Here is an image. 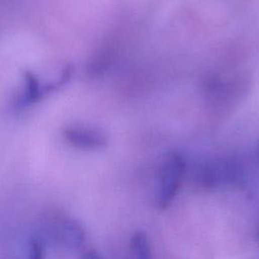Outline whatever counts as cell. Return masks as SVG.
Returning <instances> with one entry per match:
<instances>
[{
  "mask_svg": "<svg viewBox=\"0 0 259 259\" xmlns=\"http://www.w3.org/2000/svg\"><path fill=\"white\" fill-rule=\"evenodd\" d=\"M185 172L184 159L177 153L168 155L162 163L157 191V205L161 209L167 208L180 187Z\"/></svg>",
  "mask_w": 259,
  "mask_h": 259,
  "instance_id": "obj_1",
  "label": "cell"
},
{
  "mask_svg": "<svg viewBox=\"0 0 259 259\" xmlns=\"http://www.w3.org/2000/svg\"><path fill=\"white\" fill-rule=\"evenodd\" d=\"M242 179V171L237 164L221 160L206 164L200 173L201 183L205 187H218L222 184H236Z\"/></svg>",
  "mask_w": 259,
  "mask_h": 259,
  "instance_id": "obj_2",
  "label": "cell"
},
{
  "mask_svg": "<svg viewBox=\"0 0 259 259\" xmlns=\"http://www.w3.org/2000/svg\"><path fill=\"white\" fill-rule=\"evenodd\" d=\"M52 238L69 249L80 248L86 239L83 226L71 217H60L52 223L50 230Z\"/></svg>",
  "mask_w": 259,
  "mask_h": 259,
  "instance_id": "obj_3",
  "label": "cell"
},
{
  "mask_svg": "<svg viewBox=\"0 0 259 259\" xmlns=\"http://www.w3.org/2000/svg\"><path fill=\"white\" fill-rule=\"evenodd\" d=\"M64 137L73 147L84 150L101 149L107 144V138L103 133L84 126L67 127L64 131Z\"/></svg>",
  "mask_w": 259,
  "mask_h": 259,
  "instance_id": "obj_4",
  "label": "cell"
},
{
  "mask_svg": "<svg viewBox=\"0 0 259 259\" xmlns=\"http://www.w3.org/2000/svg\"><path fill=\"white\" fill-rule=\"evenodd\" d=\"M24 90L20 98L21 105H29L35 101H37L42 94L47 93L46 87H42L38 79L34 76L33 73L26 71L24 73Z\"/></svg>",
  "mask_w": 259,
  "mask_h": 259,
  "instance_id": "obj_5",
  "label": "cell"
},
{
  "mask_svg": "<svg viewBox=\"0 0 259 259\" xmlns=\"http://www.w3.org/2000/svg\"><path fill=\"white\" fill-rule=\"evenodd\" d=\"M131 252L133 259H153L148 236L143 231H137L131 238Z\"/></svg>",
  "mask_w": 259,
  "mask_h": 259,
  "instance_id": "obj_6",
  "label": "cell"
},
{
  "mask_svg": "<svg viewBox=\"0 0 259 259\" xmlns=\"http://www.w3.org/2000/svg\"><path fill=\"white\" fill-rule=\"evenodd\" d=\"M45 243L39 237H31L27 246V259H45Z\"/></svg>",
  "mask_w": 259,
  "mask_h": 259,
  "instance_id": "obj_7",
  "label": "cell"
},
{
  "mask_svg": "<svg viewBox=\"0 0 259 259\" xmlns=\"http://www.w3.org/2000/svg\"><path fill=\"white\" fill-rule=\"evenodd\" d=\"M82 259H103V258L98 252L94 250H89L82 255Z\"/></svg>",
  "mask_w": 259,
  "mask_h": 259,
  "instance_id": "obj_8",
  "label": "cell"
},
{
  "mask_svg": "<svg viewBox=\"0 0 259 259\" xmlns=\"http://www.w3.org/2000/svg\"><path fill=\"white\" fill-rule=\"evenodd\" d=\"M258 238H259V230H258Z\"/></svg>",
  "mask_w": 259,
  "mask_h": 259,
  "instance_id": "obj_9",
  "label": "cell"
},
{
  "mask_svg": "<svg viewBox=\"0 0 259 259\" xmlns=\"http://www.w3.org/2000/svg\"><path fill=\"white\" fill-rule=\"evenodd\" d=\"M258 148H259V145H258Z\"/></svg>",
  "mask_w": 259,
  "mask_h": 259,
  "instance_id": "obj_10",
  "label": "cell"
}]
</instances>
